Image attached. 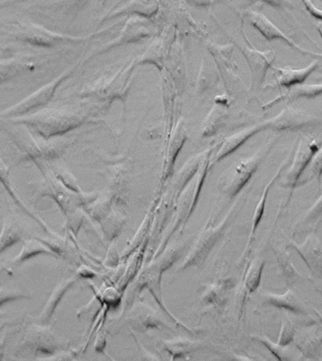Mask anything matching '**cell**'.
Returning a JSON list of instances; mask_svg holds the SVG:
<instances>
[{
    "label": "cell",
    "mask_w": 322,
    "mask_h": 361,
    "mask_svg": "<svg viewBox=\"0 0 322 361\" xmlns=\"http://www.w3.org/2000/svg\"><path fill=\"white\" fill-rule=\"evenodd\" d=\"M93 123L95 121L86 109L75 106L44 107L31 114L5 121L27 126L44 140L64 137L73 130Z\"/></svg>",
    "instance_id": "obj_1"
},
{
    "label": "cell",
    "mask_w": 322,
    "mask_h": 361,
    "mask_svg": "<svg viewBox=\"0 0 322 361\" xmlns=\"http://www.w3.org/2000/svg\"><path fill=\"white\" fill-rule=\"evenodd\" d=\"M99 30L87 36H73L70 34L56 32L44 27V25L30 21V20H2L0 19V37L7 41L27 47L54 49L67 44H79L89 41L95 36L107 32L112 28Z\"/></svg>",
    "instance_id": "obj_2"
},
{
    "label": "cell",
    "mask_w": 322,
    "mask_h": 361,
    "mask_svg": "<svg viewBox=\"0 0 322 361\" xmlns=\"http://www.w3.org/2000/svg\"><path fill=\"white\" fill-rule=\"evenodd\" d=\"M6 132L16 149L17 166L32 163L38 166L52 162L61 158L73 142L64 137L44 140L22 124L8 123Z\"/></svg>",
    "instance_id": "obj_3"
},
{
    "label": "cell",
    "mask_w": 322,
    "mask_h": 361,
    "mask_svg": "<svg viewBox=\"0 0 322 361\" xmlns=\"http://www.w3.org/2000/svg\"><path fill=\"white\" fill-rule=\"evenodd\" d=\"M136 66V59H133L117 73L90 82L82 87L79 97L101 107L109 106L116 100L124 103L131 87Z\"/></svg>",
    "instance_id": "obj_4"
},
{
    "label": "cell",
    "mask_w": 322,
    "mask_h": 361,
    "mask_svg": "<svg viewBox=\"0 0 322 361\" xmlns=\"http://www.w3.org/2000/svg\"><path fill=\"white\" fill-rule=\"evenodd\" d=\"M213 147H209L208 154L203 158L202 165L194 175V177L189 180L186 188L181 192L179 196L177 197L174 203H177V214L174 221L171 225L168 233L164 237L162 242L158 245L157 251H155L153 259L161 255L166 250L167 245L172 237L174 235L177 231L183 230L184 227L189 221V217L193 214L195 208H196L198 200H199L201 191H202L203 183L208 175V171L211 169V155Z\"/></svg>",
    "instance_id": "obj_5"
},
{
    "label": "cell",
    "mask_w": 322,
    "mask_h": 361,
    "mask_svg": "<svg viewBox=\"0 0 322 361\" xmlns=\"http://www.w3.org/2000/svg\"><path fill=\"white\" fill-rule=\"evenodd\" d=\"M242 200H234L225 216L219 222L208 224L201 231L185 259L177 268V272H183L189 268L200 267L208 259L219 240L225 235L226 230L232 224L237 214L243 206Z\"/></svg>",
    "instance_id": "obj_6"
},
{
    "label": "cell",
    "mask_w": 322,
    "mask_h": 361,
    "mask_svg": "<svg viewBox=\"0 0 322 361\" xmlns=\"http://www.w3.org/2000/svg\"><path fill=\"white\" fill-rule=\"evenodd\" d=\"M37 168L41 171L44 178L39 182L30 183L35 190L36 197H38L39 199L44 197H51L61 208L65 216L72 212L89 204L99 196L97 192L76 193V192L69 190L54 176L52 172L48 169L47 163H42Z\"/></svg>",
    "instance_id": "obj_7"
},
{
    "label": "cell",
    "mask_w": 322,
    "mask_h": 361,
    "mask_svg": "<svg viewBox=\"0 0 322 361\" xmlns=\"http://www.w3.org/2000/svg\"><path fill=\"white\" fill-rule=\"evenodd\" d=\"M279 138V135L268 138L267 142L256 149V152H254L250 157L237 161L234 165L231 166V169L223 175L220 180V189L225 196L233 200L242 191V189L247 185L251 178L256 174L263 161L273 151V147L278 142Z\"/></svg>",
    "instance_id": "obj_8"
},
{
    "label": "cell",
    "mask_w": 322,
    "mask_h": 361,
    "mask_svg": "<svg viewBox=\"0 0 322 361\" xmlns=\"http://www.w3.org/2000/svg\"><path fill=\"white\" fill-rule=\"evenodd\" d=\"M86 61L87 59L85 58L79 59L75 64L68 68L67 70H65L53 80L39 87L38 90L28 95L27 97L22 99L18 103L0 111V123H5V121L11 120V118L31 114V113L47 107L55 96L56 90L61 87V85L66 81L68 78H70Z\"/></svg>",
    "instance_id": "obj_9"
},
{
    "label": "cell",
    "mask_w": 322,
    "mask_h": 361,
    "mask_svg": "<svg viewBox=\"0 0 322 361\" xmlns=\"http://www.w3.org/2000/svg\"><path fill=\"white\" fill-rule=\"evenodd\" d=\"M180 257V250H175V248H171V250H165L161 255L154 259V262L147 265L143 271H141V275L138 276L137 282L135 285V293H138L143 289L148 290L150 293L154 298L162 312L165 313L166 316H168L169 319L174 323L179 324L180 326L188 330V331L192 332V329H189L185 324L178 321L177 318H175L174 315L169 312V310L167 309L165 304H164L162 298V289H161V281H162L163 274L167 270L169 269L174 265V262L177 261V259Z\"/></svg>",
    "instance_id": "obj_10"
},
{
    "label": "cell",
    "mask_w": 322,
    "mask_h": 361,
    "mask_svg": "<svg viewBox=\"0 0 322 361\" xmlns=\"http://www.w3.org/2000/svg\"><path fill=\"white\" fill-rule=\"evenodd\" d=\"M322 145V137H299L293 147L292 159L290 161L288 169L285 172L284 180L281 183L282 188L290 189V203L293 192L296 188L306 185L309 180H302V174L310 166L314 155L318 151Z\"/></svg>",
    "instance_id": "obj_11"
},
{
    "label": "cell",
    "mask_w": 322,
    "mask_h": 361,
    "mask_svg": "<svg viewBox=\"0 0 322 361\" xmlns=\"http://www.w3.org/2000/svg\"><path fill=\"white\" fill-rule=\"evenodd\" d=\"M44 59L11 47H0V86L19 76L35 72Z\"/></svg>",
    "instance_id": "obj_12"
},
{
    "label": "cell",
    "mask_w": 322,
    "mask_h": 361,
    "mask_svg": "<svg viewBox=\"0 0 322 361\" xmlns=\"http://www.w3.org/2000/svg\"><path fill=\"white\" fill-rule=\"evenodd\" d=\"M321 126L322 118L288 104L278 114L268 118V129L276 133L304 131Z\"/></svg>",
    "instance_id": "obj_13"
},
{
    "label": "cell",
    "mask_w": 322,
    "mask_h": 361,
    "mask_svg": "<svg viewBox=\"0 0 322 361\" xmlns=\"http://www.w3.org/2000/svg\"><path fill=\"white\" fill-rule=\"evenodd\" d=\"M242 34L243 37H244L245 44L234 42L239 47L242 55L244 56L249 68H250L251 76V90H257L265 83L268 71L273 67L277 53L274 50L260 51L256 49L249 41L243 31Z\"/></svg>",
    "instance_id": "obj_14"
},
{
    "label": "cell",
    "mask_w": 322,
    "mask_h": 361,
    "mask_svg": "<svg viewBox=\"0 0 322 361\" xmlns=\"http://www.w3.org/2000/svg\"><path fill=\"white\" fill-rule=\"evenodd\" d=\"M155 33V27L145 18L141 17H134L130 18L126 22V25L121 30L120 34L115 39L104 44L101 47L96 48L85 56L87 61L93 56L101 55L113 49V48L121 47L129 44H135L143 41V39H148L150 37L154 36Z\"/></svg>",
    "instance_id": "obj_15"
},
{
    "label": "cell",
    "mask_w": 322,
    "mask_h": 361,
    "mask_svg": "<svg viewBox=\"0 0 322 361\" xmlns=\"http://www.w3.org/2000/svg\"><path fill=\"white\" fill-rule=\"evenodd\" d=\"M243 16H244V18L250 23V25H253L268 42L278 39V41L285 42V44L290 45L292 49L302 54V55L310 56L315 59H322V54L315 53L312 52V51L305 49V48L297 44L295 41H293V39L285 35V34L282 32L278 27H276L265 14L259 13V11L248 10L244 11Z\"/></svg>",
    "instance_id": "obj_16"
},
{
    "label": "cell",
    "mask_w": 322,
    "mask_h": 361,
    "mask_svg": "<svg viewBox=\"0 0 322 361\" xmlns=\"http://www.w3.org/2000/svg\"><path fill=\"white\" fill-rule=\"evenodd\" d=\"M22 346L23 350H30L32 355H36V360L42 355L40 360H47L61 351V343L54 332L48 329L47 326L39 324H34L25 336Z\"/></svg>",
    "instance_id": "obj_17"
},
{
    "label": "cell",
    "mask_w": 322,
    "mask_h": 361,
    "mask_svg": "<svg viewBox=\"0 0 322 361\" xmlns=\"http://www.w3.org/2000/svg\"><path fill=\"white\" fill-rule=\"evenodd\" d=\"M186 138H188V134H186L185 121L179 120L169 137L165 157H164L162 174H161L157 195L161 193V190L166 185L167 182L174 176L175 161H177L178 154H180L181 149H182Z\"/></svg>",
    "instance_id": "obj_18"
},
{
    "label": "cell",
    "mask_w": 322,
    "mask_h": 361,
    "mask_svg": "<svg viewBox=\"0 0 322 361\" xmlns=\"http://www.w3.org/2000/svg\"><path fill=\"white\" fill-rule=\"evenodd\" d=\"M287 247L301 257L314 278L322 279V244L316 233H308L302 244L290 241Z\"/></svg>",
    "instance_id": "obj_19"
},
{
    "label": "cell",
    "mask_w": 322,
    "mask_h": 361,
    "mask_svg": "<svg viewBox=\"0 0 322 361\" xmlns=\"http://www.w3.org/2000/svg\"><path fill=\"white\" fill-rule=\"evenodd\" d=\"M292 154L293 149L292 151L287 155L285 159L282 161L281 165H280L278 169H277L276 173L273 175V177L271 178L270 180H268V183L265 186L264 190H263L261 197H260L259 202L257 203L256 209H254L250 234H249L248 241L247 244L245 245L244 251H243L242 255L240 257L239 264H242V262H245V259L248 258L249 255H250L251 245H253L257 228H258L260 222H261L262 217L264 216L266 202H267L268 193H270V190L271 188H273L274 183H275L277 180L280 179V177L282 176V174L284 173L285 169L290 166V161L292 159Z\"/></svg>",
    "instance_id": "obj_20"
},
{
    "label": "cell",
    "mask_w": 322,
    "mask_h": 361,
    "mask_svg": "<svg viewBox=\"0 0 322 361\" xmlns=\"http://www.w3.org/2000/svg\"><path fill=\"white\" fill-rule=\"evenodd\" d=\"M127 323L135 331L146 333L168 329L166 322L148 305L141 303L133 307L127 315Z\"/></svg>",
    "instance_id": "obj_21"
},
{
    "label": "cell",
    "mask_w": 322,
    "mask_h": 361,
    "mask_svg": "<svg viewBox=\"0 0 322 361\" xmlns=\"http://www.w3.org/2000/svg\"><path fill=\"white\" fill-rule=\"evenodd\" d=\"M295 335L294 343L299 354L309 360H321L322 357V324H312L307 329Z\"/></svg>",
    "instance_id": "obj_22"
},
{
    "label": "cell",
    "mask_w": 322,
    "mask_h": 361,
    "mask_svg": "<svg viewBox=\"0 0 322 361\" xmlns=\"http://www.w3.org/2000/svg\"><path fill=\"white\" fill-rule=\"evenodd\" d=\"M319 67V61H313L308 66L302 68V69H295L292 67H278L274 68V80L271 83L266 85L265 89L268 87H285L290 89L291 87L297 86V85L304 84L310 75Z\"/></svg>",
    "instance_id": "obj_23"
},
{
    "label": "cell",
    "mask_w": 322,
    "mask_h": 361,
    "mask_svg": "<svg viewBox=\"0 0 322 361\" xmlns=\"http://www.w3.org/2000/svg\"><path fill=\"white\" fill-rule=\"evenodd\" d=\"M266 130H268V120L254 123L253 126L246 127V128L225 137L222 144H220L219 149L215 154L214 158H212L213 162L211 161V166L214 163H219L220 161L225 159L228 155L233 154L243 144H245L251 137H253L254 135L266 131Z\"/></svg>",
    "instance_id": "obj_24"
},
{
    "label": "cell",
    "mask_w": 322,
    "mask_h": 361,
    "mask_svg": "<svg viewBox=\"0 0 322 361\" xmlns=\"http://www.w3.org/2000/svg\"><path fill=\"white\" fill-rule=\"evenodd\" d=\"M208 50L210 51L213 56L215 64L217 65L220 75H222L225 89L227 90L229 83L231 82H237L239 80V73H237V66L232 61V53H233V44L220 45L214 44V42H208Z\"/></svg>",
    "instance_id": "obj_25"
},
{
    "label": "cell",
    "mask_w": 322,
    "mask_h": 361,
    "mask_svg": "<svg viewBox=\"0 0 322 361\" xmlns=\"http://www.w3.org/2000/svg\"><path fill=\"white\" fill-rule=\"evenodd\" d=\"M78 279L79 276L76 274V275L69 276V278L62 279L61 281L56 285L49 298H48L44 309H42L38 317L36 318L37 324H42V326H48L51 319H52L54 314H55L59 305L61 304L62 299H64L65 295L69 292V290L75 286Z\"/></svg>",
    "instance_id": "obj_26"
},
{
    "label": "cell",
    "mask_w": 322,
    "mask_h": 361,
    "mask_svg": "<svg viewBox=\"0 0 322 361\" xmlns=\"http://www.w3.org/2000/svg\"><path fill=\"white\" fill-rule=\"evenodd\" d=\"M264 267L265 259L261 257H256L251 262L245 271L244 276H243L242 299H240L239 319L244 315L246 303H247L249 296L256 292L258 289L260 283H261Z\"/></svg>",
    "instance_id": "obj_27"
},
{
    "label": "cell",
    "mask_w": 322,
    "mask_h": 361,
    "mask_svg": "<svg viewBox=\"0 0 322 361\" xmlns=\"http://www.w3.org/2000/svg\"><path fill=\"white\" fill-rule=\"evenodd\" d=\"M0 183H1L3 188L6 189V191L8 192V194L10 195L14 203H16V204L18 206V207L21 209L27 216H30V219H32L34 221L38 223V224L42 228V230L47 231L49 235H56V233H54V231L51 230L49 226H48L47 223L41 219V217L37 216L36 214H34L33 212L30 210V208L25 204L24 200L20 197L18 193H17L16 189L14 188L13 183H11L10 168L6 165V163L1 159V158H0Z\"/></svg>",
    "instance_id": "obj_28"
},
{
    "label": "cell",
    "mask_w": 322,
    "mask_h": 361,
    "mask_svg": "<svg viewBox=\"0 0 322 361\" xmlns=\"http://www.w3.org/2000/svg\"><path fill=\"white\" fill-rule=\"evenodd\" d=\"M233 279H220L213 283L205 285L201 293V300L206 306L222 307L228 300V293L234 287Z\"/></svg>",
    "instance_id": "obj_29"
},
{
    "label": "cell",
    "mask_w": 322,
    "mask_h": 361,
    "mask_svg": "<svg viewBox=\"0 0 322 361\" xmlns=\"http://www.w3.org/2000/svg\"><path fill=\"white\" fill-rule=\"evenodd\" d=\"M261 298L264 303L268 306L287 310V312H292L296 315L308 314L306 309L291 288H288L287 292L282 295L270 292L261 293Z\"/></svg>",
    "instance_id": "obj_30"
},
{
    "label": "cell",
    "mask_w": 322,
    "mask_h": 361,
    "mask_svg": "<svg viewBox=\"0 0 322 361\" xmlns=\"http://www.w3.org/2000/svg\"><path fill=\"white\" fill-rule=\"evenodd\" d=\"M208 152V149H206L205 151L192 155V157H189V159L186 161V163L181 166V169L177 173L174 182L172 183V202H175V200H177L181 192L183 191V189L186 188L189 180L196 174Z\"/></svg>",
    "instance_id": "obj_31"
},
{
    "label": "cell",
    "mask_w": 322,
    "mask_h": 361,
    "mask_svg": "<svg viewBox=\"0 0 322 361\" xmlns=\"http://www.w3.org/2000/svg\"><path fill=\"white\" fill-rule=\"evenodd\" d=\"M321 95H322V83L297 85V86L287 89V92L281 93L273 100L265 104L262 109H270V107L280 103V102H284L285 104H288L294 101L299 100V99H315Z\"/></svg>",
    "instance_id": "obj_32"
},
{
    "label": "cell",
    "mask_w": 322,
    "mask_h": 361,
    "mask_svg": "<svg viewBox=\"0 0 322 361\" xmlns=\"http://www.w3.org/2000/svg\"><path fill=\"white\" fill-rule=\"evenodd\" d=\"M157 11V0H131L121 6L118 10L110 11L102 21L121 16H126V14H131V16L136 14V16L144 17V18H149V17L154 16Z\"/></svg>",
    "instance_id": "obj_33"
},
{
    "label": "cell",
    "mask_w": 322,
    "mask_h": 361,
    "mask_svg": "<svg viewBox=\"0 0 322 361\" xmlns=\"http://www.w3.org/2000/svg\"><path fill=\"white\" fill-rule=\"evenodd\" d=\"M228 114V104L216 102L201 123V137H210L216 135L225 123Z\"/></svg>",
    "instance_id": "obj_34"
},
{
    "label": "cell",
    "mask_w": 322,
    "mask_h": 361,
    "mask_svg": "<svg viewBox=\"0 0 322 361\" xmlns=\"http://www.w3.org/2000/svg\"><path fill=\"white\" fill-rule=\"evenodd\" d=\"M322 223V194L318 199L299 217L294 228V236L298 233H316Z\"/></svg>",
    "instance_id": "obj_35"
},
{
    "label": "cell",
    "mask_w": 322,
    "mask_h": 361,
    "mask_svg": "<svg viewBox=\"0 0 322 361\" xmlns=\"http://www.w3.org/2000/svg\"><path fill=\"white\" fill-rule=\"evenodd\" d=\"M163 348L171 355L172 360H186L202 348V344L188 338H174L163 341Z\"/></svg>",
    "instance_id": "obj_36"
},
{
    "label": "cell",
    "mask_w": 322,
    "mask_h": 361,
    "mask_svg": "<svg viewBox=\"0 0 322 361\" xmlns=\"http://www.w3.org/2000/svg\"><path fill=\"white\" fill-rule=\"evenodd\" d=\"M169 44H172L171 38H157L143 55L135 59L136 64L151 63L158 69H162L164 59L166 58L167 52H169Z\"/></svg>",
    "instance_id": "obj_37"
},
{
    "label": "cell",
    "mask_w": 322,
    "mask_h": 361,
    "mask_svg": "<svg viewBox=\"0 0 322 361\" xmlns=\"http://www.w3.org/2000/svg\"><path fill=\"white\" fill-rule=\"evenodd\" d=\"M40 255H47L56 258L55 253L51 251L42 241H40L37 237L33 239L27 240L22 245L21 251L18 255L11 259L10 264L11 267H17L24 264L28 259L34 258V257Z\"/></svg>",
    "instance_id": "obj_38"
},
{
    "label": "cell",
    "mask_w": 322,
    "mask_h": 361,
    "mask_svg": "<svg viewBox=\"0 0 322 361\" xmlns=\"http://www.w3.org/2000/svg\"><path fill=\"white\" fill-rule=\"evenodd\" d=\"M23 234L24 230L20 223L13 217H6L0 233V255L22 241Z\"/></svg>",
    "instance_id": "obj_39"
},
{
    "label": "cell",
    "mask_w": 322,
    "mask_h": 361,
    "mask_svg": "<svg viewBox=\"0 0 322 361\" xmlns=\"http://www.w3.org/2000/svg\"><path fill=\"white\" fill-rule=\"evenodd\" d=\"M114 200L115 197L112 194L98 196L95 200H93L89 204L83 206L81 209L92 221L97 223L112 211L113 200Z\"/></svg>",
    "instance_id": "obj_40"
},
{
    "label": "cell",
    "mask_w": 322,
    "mask_h": 361,
    "mask_svg": "<svg viewBox=\"0 0 322 361\" xmlns=\"http://www.w3.org/2000/svg\"><path fill=\"white\" fill-rule=\"evenodd\" d=\"M126 219L123 214L112 211L103 219L97 222L105 241L112 242L123 230Z\"/></svg>",
    "instance_id": "obj_41"
},
{
    "label": "cell",
    "mask_w": 322,
    "mask_h": 361,
    "mask_svg": "<svg viewBox=\"0 0 322 361\" xmlns=\"http://www.w3.org/2000/svg\"><path fill=\"white\" fill-rule=\"evenodd\" d=\"M214 64L211 63L209 59H206V61H203L201 65L196 87L197 92L200 94L210 90L219 80V70H217V65L216 67H214Z\"/></svg>",
    "instance_id": "obj_42"
},
{
    "label": "cell",
    "mask_w": 322,
    "mask_h": 361,
    "mask_svg": "<svg viewBox=\"0 0 322 361\" xmlns=\"http://www.w3.org/2000/svg\"><path fill=\"white\" fill-rule=\"evenodd\" d=\"M276 259L285 285L287 288L294 286L302 279V276L294 267L290 255H288L287 251L279 250L276 253Z\"/></svg>",
    "instance_id": "obj_43"
},
{
    "label": "cell",
    "mask_w": 322,
    "mask_h": 361,
    "mask_svg": "<svg viewBox=\"0 0 322 361\" xmlns=\"http://www.w3.org/2000/svg\"><path fill=\"white\" fill-rule=\"evenodd\" d=\"M48 169L52 172L54 176L56 178L69 190L76 192V193H81L80 186H79L78 180L76 177L66 168L61 166L49 165L47 163Z\"/></svg>",
    "instance_id": "obj_44"
},
{
    "label": "cell",
    "mask_w": 322,
    "mask_h": 361,
    "mask_svg": "<svg viewBox=\"0 0 322 361\" xmlns=\"http://www.w3.org/2000/svg\"><path fill=\"white\" fill-rule=\"evenodd\" d=\"M251 338H253L254 341H258V343L263 344L277 360L281 361L292 360L290 353L287 351V347H282L277 343H273L270 338L266 337V336H253Z\"/></svg>",
    "instance_id": "obj_45"
},
{
    "label": "cell",
    "mask_w": 322,
    "mask_h": 361,
    "mask_svg": "<svg viewBox=\"0 0 322 361\" xmlns=\"http://www.w3.org/2000/svg\"><path fill=\"white\" fill-rule=\"evenodd\" d=\"M86 216L82 209L72 212L67 214L66 222H65V228L73 233V235L78 237V231L80 230L82 224H83L84 216Z\"/></svg>",
    "instance_id": "obj_46"
},
{
    "label": "cell",
    "mask_w": 322,
    "mask_h": 361,
    "mask_svg": "<svg viewBox=\"0 0 322 361\" xmlns=\"http://www.w3.org/2000/svg\"><path fill=\"white\" fill-rule=\"evenodd\" d=\"M297 333L295 324L292 321L287 320L282 322L281 330L277 343L282 347H287L294 340Z\"/></svg>",
    "instance_id": "obj_47"
},
{
    "label": "cell",
    "mask_w": 322,
    "mask_h": 361,
    "mask_svg": "<svg viewBox=\"0 0 322 361\" xmlns=\"http://www.w3.org/2000/svg\"><path fill=\"white\" fill-rule=\"evenodd\" d=\"M25 299H31V295L18 290L7 289V288H0V307L10 302L25 300Z\"/></svg>",
    "instance_id": "obj_48"
},
{
    "label": "cell",
    "mask_w": 322,
    "mask_h": 361,
    "mask_svg": "<svg viewBox=\"0 0 322 361\" xmlns=\"http://www.w3.org/2000/svg\"><path fill=\"white\" fill-rule=\"evenodd\" d=\"M310 172L312 177L311 180L316 179L318 182V191H321V178H322V145L318 151L314 155L312 161L310 163Z\"/></svg>",
    "instance_id": "obj_49"
},
{
    "label": "cell",
    "mask_w": 322,
    "mask_h": 361,
    "mask_svg": "<svg viewBox=\"0 0 322 361\" xmlns=\"http://www.w3.org/2000/svg\"><path fill=\"white\" fill-rule=\"evenodd\" d=\"M16 324L17 322H5L0 326V360H4L3 355H4L6 343H7L8 338L10 337L11 331H13L11 326Z\"/></svg>",
    "instance_id": "obj_50"
},
{
    "label": "cell",
    "mask_w": 322,
    "mask_h": 361,
    "mask_svg": "<svg viewBox=\"0 0 322 361\" xmlns=\"http://www.w3.org/2000/svg\"><path fill=\"white\" fill-rule=\"evenodd\" d=\"M249 2H261L271 6V7L279 11H290L294 8L292 3L290 0H247Z\"/></svg>",
    "instance_id": "obj_51"
},
{
    "label": "cell",
    "mask_w": 322,
    "mask_h": 361,
    "mask_svg": "<svg viewBox=\"0 0 322 361\" xmlns=\"http://www.w3.org/2000/svg\"><path fill=\"white\" fill-rule=\"evenodd\" d=\"M301 1L311 16L322 22V10H319L311 0H301Z\"/></svg>",
    "instance_id": "obj_52"
},
{
    "label": "cell",
    "mask_w": 322,
    "mask_h": 361,
    "mask_svg": "<svg viewBox=\"0 0 322 361\" xmlns=\"http://www.w3.org/2000/svg\"><path fill=\"white\" fill-rule=\"evenodd\" d=\"M119 261H120V257L117 254V250H115L113 245H110L105 264L109 267H115L118 264Z\"/></svg>",
    "instance_id": "obj_53"
},
{
    "label": "cell",
    "mask_w": 322,
    "mask_h": 361,
    "mask_svg": "<svg viewBox=\"0 0 322 361\" xmlns=\"http://www.w3.org/2000/svg\"><path fill=\"white\" fill-rule=\"evenodd\" d=\"M107 346V338L103 333H99L95 337V351L99 354L105 355V349Z\"/></svg>",
    "instance_id": "obj_54"
},
{
    "label": "cell",
    "mask_w": 322,
    "mask_h": 361,
    "mask_svg": "<svg viewBox=\"0 0 322 361\" xmlns=\"http://www.w3.org/2000/svg\"><path fill=\"white\" fill-rule=\"evenodd\" d=\"M76 275L79 276V279H93L95 278L96 274L90 267H86V265H81L78 268Z\"/></svg>",
    "instance_id": "obj_55"
},
{
    "label": "cell",
    "mask_w": 322,
    "mask_h": 361,
    "mask_svg": "<svg viewBox=\"0 0 322 361\" xmlns=\"http://www.w3.org/2000/svg\"><path fill=\"white\" fill-rule=\"evenodd\" d=\"M23 1H25V0H1V1H0V10L11 7V6L13 5L18 4V3Z\"/></svg>",
    "instance_id": "obj_56"
},
{
    "label": "cell",
    "mask_w": 322,
    "mask_h": 361,
    "mask_svg": "<svg viewBox=\"0 0 322 361\" xmlns=\"http://www.w3.org/2000/svg\"><path fill=\"white\" fill-rule=\"evenodd\" d=\"M316 30H318L319 35H321L322 39V22L316 23Z\"/></svg>",
    "instance_id": "obj_57"
},
{
    "label": "cell",
    "mask_w": 322,
    "mask_h": 361,
    "mask_svg": "<svg viewBox=\"0 0 322 361\" xmlns=\"http://www.w3.org/2000/svg\"><path fill=\"white\" fill-rule=\"evenodd\" d=\"M314 312H315L316 313V316H318L319 323L322 324V313L318 312V310H314Z\"/></svg>",
    "instance_id": "obj_58"
},
{
    "label": "cell",
    "mask_w": 322,
    "mask_h": 361,
    "mask_svg": "<svg viewBox=\"0 0 322 361\" xmlns=\"http://www.w3.org/2000/svg\"><path fill=\"white\" fill-rule=\"evenodd\" d=\"M2 131V123H0V133Z\"/></svg>",
    "instance_id": "obj_59"
}]
</instances>
